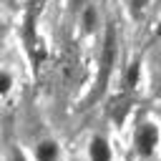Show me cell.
Wrapping results in <instances>:
<instances>
[{
  "label": "cell",
  "instance_id": "1",
  "mask_svg": "<svg viewBox=\"0 0 161 161\" xmlns=\"http://www.w3.org/2000/svg\"><path fill=\"white\" fill-rule=\"evenodd\" d=\"M128 141H131V151L136 158L148 161L161 151V123L153 113H138L131 121V131H128Z\"/></svg>",
  "mask_w": 161,
  "mask_h": 161
},
{
  "label": "cell",
  "instance_id": "2",
  "mask_svg": "<svg viewBox=\"0 0 161 161\" xmlns=\"http://www.w3.org/2000/svg\"><path fill=\"white\" fill-rule=\"evenodd\" d=\"M116 63H118V28L113 20H106L101 30V55H98V75H96L98 96L106 93L108 80L113 78Z\"/></svg>",
  "mask_w": 161,
  "mask_h": 161
},
{
  "label": "cell",
  "instance_id": "9",
  "mask_svg": "<svg viewBox=\"0 0 161 161\" xmlns=\"http://www.w3.org/2000/svg\"><path fill=\"white\" fill-rule=\"evenodd\" d=\"M148 63H151V73L161 78V40H158V45L151 50V55H148Z\"/></svg>",
  "mask_w": 161,
  "mask_h": 161
},
{
  "label": "cell",
  "instance_id": "7",
  "mask_svg": "<svg viewBox=\"0 0 161 161\" xmlns=\"http://www.w3.org/2000/svg\"><path fill=\"white\" fill-rule=\"evenodd\" d=\"M13 86H15V75H13L10 65L5 63V65H3V75H0V93H3V101H8V98H10Z\"/></svg>",
  "mask_w": 161,
  "mask_h": 161
},
{
  "label": "cell",
  "instance_id": "11",
  "mask_svg": "<svg viewBox=\"0 0 161 161\" xmlns=\"http://www.w3.org/2000/svg\"><path fill=\"white\" fill-rule=\"evenodd\" d=\"M88 3H91V0H65V8H68V13H70L73 18H78L80 10H83Z\"/></svg>",
  "mask_w": 161,
  "mask_h": 161
},
{
  "label": "cell",
  "instance_id": "4",
  "mask_svg": "<svg viewBox=\"0 0 161 161\" xmlns=\"http://www.w3.org/2000/svg\"><path fill=\"white\" fill-rule=\"evenodd\" d=\"M30 156H33V161H63V148H60V143L55 138L43 136V138H38L33 143Z\"/></svg>",
  "mask_w": 161,
  "mask_h": 161
},
{
  "label": "cell",
  "instance_id": "8",
  "mask_svg": "<svg viewBox=\"0 0 161 161\" xmlns=\"http://www.w3.org/2000/svg\"><path fill=\"white\" fill-rule=\"evenodd\" d=\"M123 5H126V10H128L131 18H141L153 5V0H123Z\"/></svg>",
  "mask_w": 161,
  "mask_h": 161
},
{
  "label": "cell",
  "instance_id": "3",
  "mask_svg": "<svg viewBox=\"0 0 161 161\" xmlns=\"http://www.w3.org/2000/svg\"><path fill=\"white\" fill-rule=\"evenodd\" d=\"M86 161H116L113 141L103 131H93L86 138Z\"/></svg>",
  "mask_w": 161,
  "mask_h": 161
},
{
  "label": "cell",
  "instance_id": "5",
  "mask_svg": "<svg viewBox=\"0 0 161 161\" xmlns=\"http://www.w3.org/2000/svg\"><path fill=\"white\" fill-rule=\"evenodd\" d=\"M146 75V60L143 58H133L126 68H123V91L126 93H136L143 83Z\"/></svg>",
  "mask_w": 161,
  "mask_h": 161
},
{
  "label": "cell",
  "instance_id": "12",
  "mask_svg": "<svg viewBox=\"0 0 161 161\" xmlns=\"http://www.w3.org/2000/svg\"><path fill=\"white\" fill-rule=\"evenodd\" d=\"M153 116L158 118V123H161V101H156V108H153Z\"/></svg>",
  "mask_w": 161,
  "mask_h": 161
},
{
  "label": "cell",
  "instance_id": "10",
  "mask_svg": "<svg viewBox=\"0 0 161 161\" xmlns=\"http://www.w3.org/2000/svg\"><path fill=\"white\" fill-rule=\"evenodd\" d=\"M8 161H33V156L20 146H10L8 148Z\"/></svg>",
  "mask_w": 161,
  "mask_h": 161
},
{
  "label": "cell",
  "instance_id": "13",
  "mask_svg": "<svg viewBox=\"0 0 161 161\" xmlns=\"http://www.w3.org/2000/svg\"><path fill=\"white\" fill-rule=\"evenodd\" d=\"M153 5H156V8H158V10H161V0H153Z\"/></svg>",
  "mask_w": 161,
  "mask_h": 161
},
{
  "label": "cell",
  "instance_id": "6",
  "mask_svg": "<svg viewBox=\"0 0 161 161\" xmlns=\"http://www.w3.org/2000/svg\"><path fill=\"white\" fill-rule=\"evenodd\" d=\"M75 20H78V28H80L83 35H96L101 30V10H98V5L96 3H88Z\"/></svg>",
  "mask_w": 161,
  "mask_h": 161
}]
</instances>
